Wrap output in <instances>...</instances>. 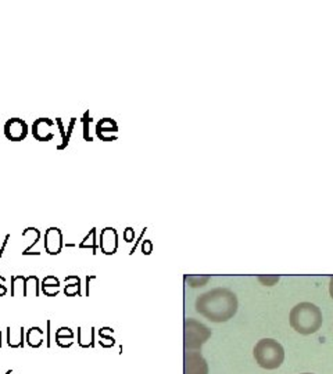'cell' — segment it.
<instances>
[{"mask_svg": "<svg viewBox=\"0 0 333 374\" xmlns=\"http://www.w3.org/2000/svg\"><path fill=\"white\" fill-rule=\"evenodd\" d=\"M324 322L319 306L311 302H300L293 306L289 314L290 327L303 336H311L321 328Z\"/></svg>", "mask_w": 333, "mask_h": 374, "instance_id": "obj_2", "label": "cell"}, {"mask_svg": "<svg viewBox=\"0 0 333 374\" xmlns=\"http://www.w3.org/2000/svg\"><path fill=\"white\" fill-rule=\"evenodd\" d=\"M152 251H153L152 241L144 240L143 244H142V252H143V254H146V255H149V254H152Z\"/></svg>", "mask_w": 333, "mask_h": 374, "instance_id": "obj_26", "label": "cell"}, {"mask_svg": "<svg viewBox=\"0 0 333 374\" xmlns=\"http://www.w3.org/2000/svg\"><path fill=\"white\" fill-rule=\"evenodd\" d=\"M55 344L61 348H69L74 344V338H55Z\"/></svg>", "mask_w": 333, "mask_h": 374, "instance_id": "obj_24", "label": "cell"}, {"mask_svg": "<svg viewBox=\"0 0 333 374\" xmlns=\"http://www.w3.org/2000/svg\"><path fill=\"white\" fill-rule=\"evenodd\" d=\"M96 136L102 142H113L117 140V132H118V125L111 118H103L96 124Z\"/></svg>", "mask_w": 333, "mask_h": 374, "instance_id": "obj_9", "label": "cell"}, {"mask_svg": "<svg viewBox=\"0 0 333 374\" xmlns=\"http://www.w3.org/2000/svg\"><path fill=\"white\" fill-rule=\"evenodd\" d=\"M196 309L214 323L228 322L237 312V297L228 288H215L200 297Z\"/></svg>", "mask_w": 333, "mask_h": 374, "instance_id": "obj_1", "label": "cell"}, {"mask_svg": "<svg viewBox=\"0 0 333 374\" xmlns=\"http://www.w3.org/2000/svg\"><path fill=\"white\" fill-rule=\"evenodd\" d=\"M3 132L11 142H23L28 136V125L21 118H10L5 124Z\"/></svg>", "mask_w": 333, "mask_h": 374, "instance_id": "obj_5", "label": "cell"}, {"mask_svg": "<svg viewBox=\"0 0 333 374\" xmlns=\"http://www.w3.org/2000/svg\"><path fill=\"white\" fill-rule=\"evenodd\" d=\"M301 374H314V373H301Z\"/></svg>", "mask_w": 333, "mask_h": 374, "instance_id": "obj_35", "label": "cell"}, {"mask_svg": "<svg viewBox=\"0 0 333 374\" xmlns=\"http://www.w3.org/2000/svg\"><path fill=\"white\" fill-rule=\"evenodd\" d=\"M43 336L45 332L41 327H31L27 332V342L28 345L32 346V348H39L43 344Z\"/></svg>", "mask_w": 333, "mask_h": 374, "instance_id": "obj_15", "label": "cell"}, {"mask_svg": "<svg viewBox=\"0 0 333 374\" xmlns=\"http://www.w3.org/2000/svg\"><path fill=\"white\" fill-rule=\"evenodd\" d=\"M97 229L96 227H92L90 231L88 234L83 237V240L78 244V247L81 249H92V254L96 255L97 249H99V243H97Z\"/></svg>", "mask_w": 333, "mask_h": 374, "instance_id": "obj_13", "label": "cell"}, {"mask_svg": "<svg viewBox=\"0 0 333 374\" xmlns=\"http://www.w3.org/2000/svg\"><path fill=\"white\" fill-rule=\"evenodd\" d=\"M253 356L260 367L265 370H275L282 366L285 360V349L276 340L263 338L255 344Z\"/></svg>", "mask_w": 333, "mask_h": 374, "instance_id": "obj_3", "label": "cell"}, {"mask_svg": "<svg viewBox=\"0 0 333 374\" xmlns=\"http://www.w3.org/2000/svg\"><path fill=\"white\" fill-rule=\"evenodd\" d=\"M41 292V284H39V279L36 276L25 277V292L24 297H39Z\"/></svg>", "mask_w": 333, "mask_h": 374, "instance_id": "obj_16", "label": "cell"}, {"mask_svg": "<svg viewBox=\"0 0 333 374\" xmlns=\"http://www.w3.org/2000/svg\"><path fill=\"white\" fill-rule=\"evenodd\" d=\"M6 292H7V288H6L5 283H0V297L6 296Z\"/></svg>", "mask_w": 333, "mask_h": 374, "instance_id": "obj_31", "label": "cell"}, {"mask_svg": "<svg viewBox=\"0 0 333 374\" xmlns=\"http://www.w3.org/2000/svg\"><path fill=\"white\" fill-rule=\"evenodd\" d=\"M74 331L69 327H60L55 331V338H74Z\"/></svg>", "mask_w": 333, "mask_h": 374, "instance_id": "obj_22", "label": "cell"}, {"mask_svg": "<svg viewBox=\"0 0 333 374\" xmlns=\"http://www.w3.org/2000/svg\"><path fill=\"white\" fill-rule=\"evenodd\" d=\"M53 126H55L54 121L50 118H38L32 124V134L38 142H50L54 139Z\"/></svg>", "mask_w": 333, "mask_h": 374, "instance_id": "obj_6", "label": "cell"}, {"mask_svg": "<svg viewBox=\"0 0 333 374\" xmlns=\"http://www.w3.org/2000/svg\"><path fill=\"white\" fill-rule=\"evenodd\" d=\"M258 280L263 283L264 286H268V287H272L275 286V283L279 282V276H260Z\"/></svg>", "mask_w": 333, "mask_h": 374, "instance_id": "obj_23", "label": "cell"}, {"mask_svg": "<svg viewBox=\"0 0 333 374\" xmlns=\"http://www.w3.org/2000/svg\"><path fill=\"white\" fill-rule=\"evenodd\" d=\"M329 294L332 297L333 300V276L330 277V280H329Z\"/></svg>", "mask_w": 333, "mask_h": 374, "instance_id": "obj_32", "label": "cell"}, {"mask_svg": "<svg viewBox=\"0 0 333 374\" xmlns=\"http://www.w3.org/2000/svg\"><path fill=\"white\" fill-rule=\"evenodd\" d=\"M24 327H7V344L11 348L24 346Z\"/></svg>", "mask_w": 333, "mask_h": 374, "instance_id": "obj_14", "label": "cell"}, {"mask_svg": "<svg viewBox=\"0 0 333 374\" xmlns=\"http://www.w3.org/2000/svg\"><path fill=\"white\" fill-rule=\"evenodd\" d=\"M64 294L67 297H75L81 296V283H75V284H65Z\"/></svg>", "mask_w": 333, "mask_h": 374, "instance_id": "obj_21", "label": "cell"}, {"mask_svg": "<svg viewBox=\"0 0 333 374\" xmlns=\"http://www.w3.org/2000/svg\"><path fill=\"white\" fill-rule=\"evenodd\" d=\"M185 374H208L207 362L199 352H188L185 356Z\"/></svg>", "mask_w": 333, "mask_h": 374, "instance_id": "obj_10", "label": "cell"}, {"mask_svg": "<svg viewBox=\"0 0 333 374\" xmlns=\"http://www.w3.org/2000/svg\"><path fill=\"white\" fill-rule=\"evenodd\" d=\"M0 348H2V330H0Z\"/></svg>", "mask_w": 333, "mask_h": 374, "instance_id": "obj_34", "label": "cell"}, {"mask_svg": "<svg viewBox=\"0 0 333 374\" xmlns=\"http://www.w3.org/2000/svg\"><path fill=\"white\" fill-rule=\"evenodd\" d=\"M75 124H77V118H71L69 120V124L67 126V132H65V139L64 142L60 144V146H57V150H64L69 143V139H71V134L74 132V128H75Z\"/></svg>", "mask_w": 333, "mask_h": 374, "instance_id": "obj_19", "label": "cell"}, {"mask_svg": "<svg viewBox=\"0 0 333 374\" xmlns=\"http://www.w3.org/2000/svg\"><path fill=\"white\" fill-rule=\"evenodd\" d=\"M185 330L186 348H200L211 336V331L204 324L192 319L186 320Z\"/></svg>", "mask_w": 333, "mask_h": 374, "instance_id": "obj_4", "label": "cell"}, {"mask_svg": "<svg viewBox=\"0 0 333 374\" xmlns=\"http://www.w3.org/2000/svg\"><path fill=\"white\" fill-rule=\"evenodd\" d=\"M90 122H92V118H90V115H89V111H86V112L83 114V118H82L83 139H85L86 142H93V137L90 136V133H89V129H90Z\"/></svg>", "mask_w": 333, "mask_h": 374, "instance_id": "obj_20", "label": "cell"}, {"mask_svg": "<svg viewBox=\"0 0 333 374\" xmlns=\"http://www.w3.org/2000/svg\"><path fill=\"white\" fill-rule=\"evenodd\" d=\"M29 235H31V241H32V243H31V245L24 251L23 255L28 254V252L33 248V245H36L38 241L41 240V231L38 230L36 227H27V229L23 231V237H29Z\"/></svg>", "mask_w": 333, "mask_h": 374, "instance_id": "obj_18", "label": "cell"}, {"mask_svg": "<svg viewBox=\"0 0 333 374\" xmlns=\"http://www.w3.org/2000/svg\"><path fill=\"white\" fill-rule=\"evenodd\" d=\"M46 324H47V330H46V345H47V348H50V346H51V341H50V334H51L50 326H51V322H50V320H47Z\"/></svg>", "mask_w": 333, "mask_h": 374, "instance_id": "obj_29", "label": "cell"}, {"mask_svg": "<svg viewBox=\"0 0 333 374\" xmlns=\"http://www.w3.org/2000/svg\"><path fill=\"white\" fill-rule=\"evenodd\" d=\"M111 334H113V328L110 327H103L99 330V336H100V338L111 337Z\"/></svg>", "mask_w": 333, "mask_h": 374, "instance_id": "obj_27", "label": "cell"}, {"mask_svg": "<svg viewBox=\"0 0 333 374\" xmlns=\"http://www.w3.org/2000/svg\"><path fill=\"white\" fill-rule=\"evenodd\" d=\"M100 342V345L104 346V348H110V346L114 345V340L111 337H104L102 338V341H99Z\"/></svg>", "mask_w": 333, "mask_h": 374, "instance_id": "obj_28", "label": "cell"}, {"mask_svg": "<svg viewBox=\"0 0 333 374\" xmlns=\"http://www.w3.org/2000/svg\"><path fill=\"white\" fill-rule=\"evenodd\" d=\"M25 292V277L21 274H14L11 277V296L24 297Z\"/></svg>", "mask_w": 333, "mask_h": 374, "instance_id": "obj_17", "label": "cell"}, {"mask_svg": "<svg viewBox=\"0 0 333 374\" xmlns=\"http://www.w3.org/2000/svg\"><path fill=\"white\" fill-rule=\"evenodd\" d=\"M95 279H96V276H95V274H90V276L86 277V292H85V294H86V297H89V283H90V280H95Z\"/></svg>", "mask_w": 333, "mask_h": 374, "instance_id": "obj_30", "label": "cell"}, {"mask_svg": "<svg viewBox=\"0 0 333 374\" xmlns=\"http://www.w3.org/2000/svg\"><path fill=\"white\" fill-rule=\"evenodd\" d=\"M63 247H64V243H63V233L60 229L49 227L45 231V251L49 255H59Z\"/></svg>", "mask_w": 333, "mask_h": 374, "instance_id": "obj_8", "label": "cell"}, {"mask_svg": "<svg viewBox=\"0 0 333 374\" xmlns=\"http://www.w3.org/2000/svg\"><path fill=\"white\" fill-rule=\"evenodd\" d=\"M99 248L104 255H114L118 249V233L114 227H104L100 231Z\"/></svg>", "mask_w": 333, "mask_h": 374, "instance_id": "obj_7", "label": "cell"}, {"mask_svg": "<svg viewBox=\"0 0 333 374\" xmlns=\"http://www.w3.org/2000/svg\"><path fill=\"white\" fill-rule=\"evenodd\" d=\"M41 290L46 297H55L60 292V280L53 274H49L42 280Z\"/></svg>", "mask_w": 333, "mask_h": 374, "instance_id": "obj_11", "label": "cell"}, {"mask_svg": "<svg viewBox=\"0 0 333 374\" xmlns=\"http://www.w3.org/2000/svg\"><path fill=\"white\" fill-rule=\"evenodd\" d=\"M134 239H135L134 229H132V227H126L124 231V240L126 241V243H131Z\"/></svg>", "mask_w": 333, "mask_h": 374, "instance_id": "obj_25", "label": "cell"}, {"mask_svg": "<svg viewBox=\"0 0 333 374\" xmlns=\"http://www.w3.org/2000/svg\"><path fill=\"white\" fill-rule=\"evenodd\" d=\"M95 327L85 328L78 327V344L82 348H93L95 346Z\"/></svg>", "mask_w": 333, "mask_h": 374, "instance_id": "obj_12", "label": "cell"}, {"mask_svg": "<svg viewBox=\"0 0 333 374\" xmlns=\"http://www.w3.org/2000/svg\"><path fill=\"white\" fill-rule=\"evenodd\" d=\"M0 283H6V279L3 276H0Z\"/></svg>", "mask_w": 333, "mask_h": 374, "instance_id": "obj_33", "label": "cell"}]
</instances>
